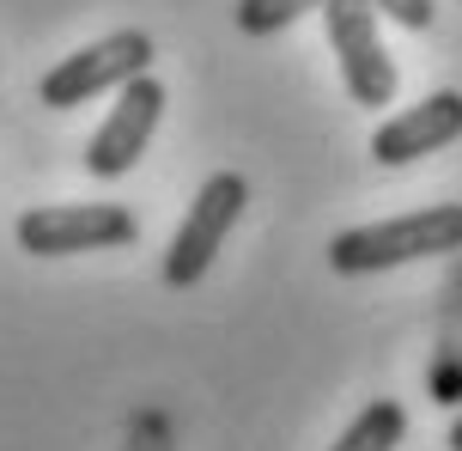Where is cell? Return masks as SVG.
<instances>
[{"mask_svg": "<svg viewBox=\"0 0 462 451\" xmlns=\"http://www.w3.org/2000/svg\"><path fill=\"white\" fill-rule=\"evenodd\" d=\"M24 257H86V250H128L140 220L122 202H49L13 220Z\"/></svg>", "mask_w": 462, "mask_h": 451, "instance_id": "7a4b0ae2", "label": "cell"}, {"mask_svg": "<svg viewBox=\"0 0 462 451\" xmlns=\"http://www.w3.org/2000/svg\"><path fill=\"white\" fill-rule=\"evenodd\" d=\"M159 117H164V86L152 73L128 80L116 92L110 117L97 122V135L86 141V171L92 177H128L140 165V153L152 146V135H159Z\"/></svg>", "mask_w": 462, "mask_h": 451, "instance_id": "8992f818", "label": "cell"}, {"mask_svg": "<svg viewBox=\"0 0 462 451\" xmlns=\"http://www.w3.org/2000/svg\"><path fill=\"white\" fill-rule=\"evenodd\" d=\"M304 13H323V0H237V31L244 37H274Z\"/></svg>", "mask_w": 462, "mask_h": 451, "instance_id": "9c48e42d", "label": "cell"}, {"mask_svg": "<svg viewBox=\"0 0 462 451\" xmlns=\"http://www.w3.org/2000/svg\"><path fill=\"white\" fill-rule=\"evenodd\" d=\"M140 73H152V37H146L140 24H122L110 37L61 55V61L37 80V98H43L49 110H73V104H92L97 92H122Z\"/></svg>", "mask_w": 462, "mask_h": 451, "instance_id": "277c9868", "label": "cell"}, {"mask_svg": "<svg viewBox=\"0 0 462 451\" xmlns=\"http://www.w3.org/2000/svg\"><path fill=\"white\" fill-rule=\"evenodd\" d=\"M457 135H462V92H432L371 128V159L395 171V165H414L426 153L450 146Z\"/></svg>", "mask_w": 462, "mask_h": 451, "instance_id": "52a82bcc", "label": "cell"}, {"mask_svg": "<svg viewBox=\"0 0 462 451\" xmlns=\"http://www.w3.org/2000/svg\"><path fill=\"white\" fill-rule=\"evenodd\" d=\"M402 439H408V409L395 403V397H377V403H365L346 421L341 439L328 451H395Z\"/></svg>", "mask_w": 462, "mask_h": 451, "instance_id": "ba28073f", "label": "cell"}, {"mask_svg": "<svg viewBox=\"0 0 462 451\" xmlns=\"http://www.w3.org/2000/svg\"><path fill=\"white\" fill-rule=\"evenodd\" d=\"M365 6L377 13V19H395L402 31H426V24L439 19V6H432V0H365Z\"/></svg>", "mask_w": 462, "mask_h": 451, "instance_id": "30bf717a", "label": "cell"}, {"mask_svg": "<svg viewBox=\"0 0 462 451\" xmlns=\"http://www.w3.org/2000/svg\"><path fill=\"white\" fill-rule=\"evenodd\" d=\"M444 446H450V451H462V415L450 421V433H444Z\"/></svg>", "mask_w": 462, "mask_h": 451, "instance_id": "8fae6325", "label": "cell"}, {"mask_svg": "<svg viewBox=\"0 0 462 451\" xmlns=\"http://www.w3.org/2000/svg\"><path fill=\"white\" fill-rule=\"evenodd\" d=\"M323 31H328L335 61H341L346 98H353V104H365V110L395 104L402 73H395L390 49H383V37H377V13H371L365 0H323Z\"/></svg>", "mask_w": 462, "mask_h": 451, "instance_id": "5b68a950", "label": "cell"}, {"mask_svg": "<svg viewBox=\"0 0 462 451\" xmlns=\"http://www.w3.org/2000/svg\"><path fill=\"white\" fill-rule=\"evenodd\" d=\"M244 208H250V177H244V171H213L208 183L195 190L183 226H177L171 250H164V287L189 293V287L201 281L213 268V257L226 250L231 226L244 220Z\"/></svg>", "mask_w": 462, "mask_h": 451, "instance_id": "3957f363", "label": "cell"}, {"mask_svg": "<svg viewBox=\"0 0 462 451\" xmlns=\"http://www.w3.org/2000/svg\"><path fill=\"white\" fill-rule=\"evenodd\" d=\"M450 250H462V202L414 208V214L371 220V226H346V232L328 238V268L335 275H383V268L450 257Z\"/></svg>", "mask_w": 462, "mask_h": 451, "instance_id": "6da1fadb", "label": "cell"}]
</instances>
